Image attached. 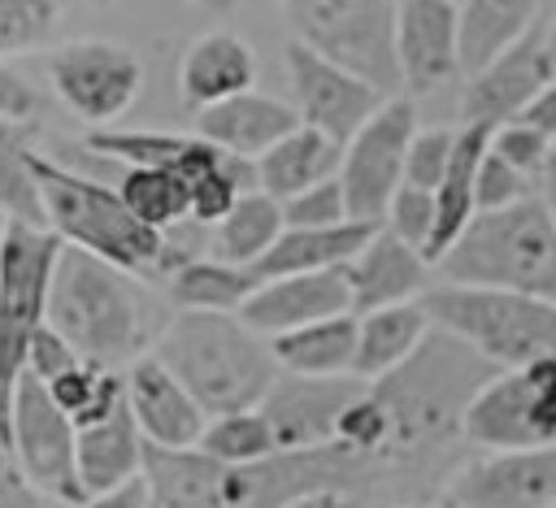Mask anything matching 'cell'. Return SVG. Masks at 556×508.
I'll return each instance as SVG.
<instances>
[{"label": "cell", "mask_w": 556, "mask_h": 508, "mask_svg": "<svg viewBox=\"0 0 556 508\" xmlns=\"http://www.w3.org/2000/svg\"><path fill=\"white\" fill-rule=\"evenodd\" d=\"M495 373L500 369L486 365L478 352H469L452 334L434 330L426 339V347L404 369H395L391 378L369 386L391 417L387 456L417 465L426 473H434L443 460H452L465 412H469L473 395Z\"/></svg>", "instance_id": "6da1fadb"}, {"label": "cell", "mask_w": 556, "mask_h": 508, "mask_svg": "<svg viewBox=\"0 0 556 508\" xmlns=\"http://www.w3.org/2000/svg\"><path fill=\"white\" fill-rule=\"evenodd\" d=\"M48 326L91 365L130 369L152 356L165 321H156V300L143 282L91 252L65 247L52 269Z\"/></svg>", "instance_id": "7a4b0ae2"}, {"label": "cell", "mask_w": 556, "mask_h": 508, "mask_svg": "<svg viewBox=\"0 0 556 508\" xmlns=\"http://www.w3.org/2000/svg\"><path fill=\"white\" fill-rule=\"evenodd\" d=\"M152 356L191 391L208 421L261 408L282 373L261 334H252L239 317L213 313H174Z\"/></svg>", "instance_id": "3957f363"}, {"label": "cell", "mask_w": 556, "mask_h": 508, "mask_svg": "<svg viewBox=\"0 0 556 508\" xmlns=\"http://www.w3.org/2000/svg\"><path fill=\"white\" fill-rule=\"evenodd\" d=\"M30 169H35V182H39V195H43V217H48V230L65 243V247H78V252H91L135 278L143 274H169L178 261L169 234H156L148 230L126 204L122 195L109 187V182H96L43 152L30 148Z\"/></svg>", "instance_id": "277c9868"}, {"label": "cell", "mask_w": 556, "mask_h": 508, "mask_svg": "<svg viewBox=\"0 0 556 508\" xmlns=\"http://www.w3.org/2000/svg\"><path fill=\"white\" fill-rule=\"evenodd\" d=\"M439 274L452 287L513 291L556 304V221L543 195L534 191L513 208L478 213L439 261Z\"/></svg>", "instance_id": "5b68a950"}, {"label": "cell", "mask_w": 556, "mask_h": 508, "mask_svg": "<svg viewBox=\"0 0 556 508\" xmlns=\"http://www.w3.org/2000/svg\"><path fill=\"white\" fill-rule=\"evenodd\" d=\"M421 308L434 330L452 334L500 373L556 365V304L547 300L439 282L421 295Z\"/></svg>", "instance_id": "8992f818"}, {"label": "cell", "mask_w": 556, "mask_h": 508, "mask_svg": "<svg viewBox=\"0 0 556 508\" xmlns=\"http://www.w3.org/2000/svg\"><path fill=\"white\" fill-rule=\"evenodd\" d=\"M291 39L313 48L321 61L348 69L352 78L369 82L387 100L400 96V52H395V22L400 4L382 0H291L278 4Z\"/></svg>", "instance_id": "52a82bcc"}, {"label": "cell", "mask_w": 556, "mask_h": 508, "mask_svg": "<svg viewBox=\"0 0 556 508\" xmlns=\"http://www.w3.org/2000/svg\"><path fill=\"white\" fill-rule=\"evenodd\" d=\"M61 256V239L52 230L13 226L0 243V447L9 452L13 430V395L26 378L30 343L48 326V291Z\"/></svg>", "instance_id": "ba28073f"}, {"label": "cell", "mask_w": 556, "mask_h": 508, "mask_svg": "<svg viewBox=\"0 0 556 508\" xmlns=\"http://www.w3.org/2000/svg\"><path fill=\"white\" fill-rule=\"evenodd\" d=\"M460 439L482 452L556 447V365L504 369L469 404Z\"/></svg>", "instance_id": "9c48e42d"}, {"label": "cell", "mask_w": 556, "mask_h": 508, "mask_svg": "<svg viewBox=\"0 0 556 508\" xmlns=\"http://www.w3.org/2000/svg\"><path fill=\"white\" fill-rule=\"evenodd\" d=\"M417 135V104L408 96H391L348 143L339 165V187L348 200V217L365 226H382L395 191L404 187L408 143Z\"/></svg>", "instance_id": "30bf717a"}, {"label": "cell", "mask_w": 556, "mask_h": 508, "mask_svg": "<svg viewBox=\"0 0 556 508\" xmlns=\"http://www.w3.org/2000/svg\"><path fill=\"white\" fill-rule=\"evenodd\" d=\"M48 82L56 100L91 130H109L139 96L143 65L113 39H65L48 52Z\"/></svg>", "instance_id": "8fae6325"}, {"label": "cell", "mask_w": 556, "mask_h": 508, "mask_svg": "<svg viewBox=\"0 0 556 508\" xmlns=\"http://www.w3.org/2000/svg\"><path fill=\"white\" fill-rule=\"evenodd\" d=\"M30 486L52 495L65 508H83L87 491L78 482V426L52 404L48 386L35 382L30 373L17 382L13 395V430H9V452H4Z\"/></svg>", "instance_id": "7c38bea8"}, {"label": "cell", "mask_w": 556, "mask_h": 508, "mask_svg": "<svg viewBox=\"0 0 556 508\" xmlns=\"http://www.w3.org/2000/svg\"><path fill=\"white\" fill-rule=\"evenodd\" d=\"M282 65H287V82H291V96H295L300 126L321 130L339 148L387 104L382 91H374L369 82L352 78L348 69L321 61L313 48H304L295 39L282 48Z\"/></svg>", "instance_id": "4fadbf2b"}, {"label": "cell", "mask_w": 556, "mask_h": 508, "mask_svg": "<svg viewBox=\"0 0 556 508\" xmlns=\"http://www.w3.org/2000/svg\"><path fill=\"white\" fill-rule=\"evenodd\" d=\"M556 504V447L539 452H482L460 460L443 486L439 508H552Z\"/></svg>", "instance_id": "5bb4252c"}, {"label": "cell", "mask_w": 556, "mask_h": 508, "mask_svg": "<svg viewBox=\"0 0 556 508\" xmlns=\"http://www.w3.org/2000/svg\"><path fill=\"white\" fill-rule=\"evenodd\" d=\"M365 391L369 386L356 382V378H291V373H278L261 412H265L282 456L321 452V447H334V430H339L343 408Z\"/></svg>", "instance_id": "9a60e30c"}, {"label": "cell", "mask_w": 556, "mask_h": 508, "mask_svg": "<svg viewBox=\"0 0 556 508\" xmlns=\"http://www.w3.org/2000/svg\"><path fill=\"white\" fill-rule=\"evenodd\" d=\"M543 26H547V17L517 48H508L495 65H486L473 78H465V91H460V126L500 130L508 122H521L530 113V104L552 87L547 56H543Z\"/></svg>", "instance_id": "2e32d148"}, {"label": "cell", "mask_w": 556, "mask_h": 508, "mask_svg": "<svg viewBox=\"0 0 556 508\" xmlns=\"http://www.w3.org/2000/svg\"><path fill=\"white\" fill-rule=\"evenodd\" d=\"M395 52L408 100L452 82L460 74V4L404 0L395 22Z\"/></svg>", "instance_id": "e0dca14e"}, {"label": "cell", "mask_w": 556, "mask_h": 508, "mask_svg": "<svg viewBox=\"0 0 556 508\" xmlns=\"http://www.w3.org/2000/svg\"><path fill=\"white\" fill-rule=\"evenodd\" d=\"M352 313V287H348V269H330V274H291V278H265L256 287V295L243 304L239 321L269 339H282L291 330L330 321V317H348Z\"/></svg>", "instance_id": "ac0fdd59"}, {"label": "cell", "mask_w": 556, "mask_h": 508, "mask_svg": "<svg viewBox=\"0 0 556 508\" xmlns=\"http://www.w3.org/2000/svg\"><path fill=\"white\" fill-rule=\"evenodd\" d=\"M126 408L143 443L156 452H195L208 426L204 408L156 356H143L126 369Z\"/></svg>", "instance_id": "d6986e66"}, {"label": "cell", "mask_w": 556, "mask_h": 508, "mask_svg": "<svg viewBox=\"0 0 556 508\" xmlns=\"http://www.w3.org/2000/svg\"><path fill=\"white\" fill-rule=\"evenodd\" d=\"M348 287L356 317L395 304H417L430 291V261L378 226L374 239L361 247V256L348 265Z\"/></svg>", "instance_id": "ffe728a7"}, {"label": "cell", "mask_w": 556, "mask_h": 508, "mask_svg": "<svg viewBox=\"0 0 556 508\" xmlns=\"http://www.w3.org/2000/svg\"><path fill=\"white\" fill-rule=\"evenodd\" d=\"M300 126V113L295 104L269 96V91H243L226 104H213L195 117V135L213 148H222L226 156H239V161H261L269 148H278L291 130Z\"/></svg>", "instance_id": "44dd1931"}, {"label": "cell", "mask_w": 556, "mask_h": 508, "mask_svg": "<svg viewBox=\"0 0 556 508\" xmlns=\"http://www.w3.org/2000/svg\"><path fill=\"white\" fill-rule=\"evenodd\" d=\"M252 82H256V52L235 30L195 35L178 61V91H182V104H191L195 113L252 91Z\"/></svg>", "instance_id": "7402d4cb"}, {"label": "cell", "mask_w": 556, "mask_h": 508, "mask_svg": "<svg viewBox=\"0 0 556 508\" xmlns=\"http://www.w3.org/2000/svg\"><path fill=\"white\" fill-rule=\"evenodd\" d=\"M434 334L421 300L417 304H395V308H378L356 317V360H352V378L374 386L382 378H391L395 369H404L426 339Z\"/></svg>", "instance_id": "603a6c76"}, {"label": "cell", "mask_w": 556, "mask_h": 508, "mask_svg": "<svg viewBox=\"0 0 556 508\" xmlns=\"http://www.w3.org/2000/svg\"><path fill=\"white\" fill-rule=\"evenodd\" d=\"M143 456H148V443H143L126 404L113 417H104L100 426L78 430V482H83L87 499L139 482Z\"/></svg>", "instance_id": "cb8c5ba5"}, {"label": "cell", "mask_w": 556, "mask_h": 508, "mask_svg": "<svg viewBox=\"0 0 556 508\" xmlns=\"http://www.w3.org/2000/svg\"><path fill=\"white\" fill-rule=\"evenodd\" d=\"M543 17H547V4H534V0H469V4H460V74L473 78L486 65H495Z\"/></svg>", "instance_id": "d4e9b609"}, {"label": "cell", "mask_w": 556, "mask_h": 508, "mask_svg": "<svg viewBox=\"0 0 556 508\" xmlns=\"http://www.w3.org/2000/svg\"><path fill=\"white\" fill-rule=\"evenodd\" d=\"M339 165H343V148H339L334 139H326V135L313 130V126H295L278 148H269V152L256 161V187H261L269 200L287 204V200H295L300 191L339 178Z\"/></svg>", "instance_id": "484cf974"}, {"label": "cell", "mask_w": 556, "mask_h": 508, "mask_svg": "<svg viewBox=\"0 0 556 508\" xmlns=\"http://www.w3.org/2000/svg\"><path fill=\"white\" fill-rule=\"evenodd\" d=\"M261 274L243 265H226L213 256H187L165 274V300L178 313H213V317H239L243 304L256 295Z\"/></svg>", "instance_id": "4316f807"}, {"label": "cell", "mask_w": 556, "mask_h": 508, "mask_svg": "<svg viewBox=\"0 0 556 508\" xmlns=\"http://www.w3.org/2000/svg\"><path fill=\"white\" fill-rule=\"evenodd\" d=\"M378 226L365 221H343V226H321V230H282V239L274 243V252L256 265L261 282L265 278H291V274H330V269H348L361 247L374 239Z\"/></svg>", "instance_id": "83f0119b"}, {"label": "cell", "mask_w": 556, "mask_h": 508, "mask_svg": "<svg viewBox=\"0 0 556 508\" xmlns=\"http://www.w3.org/2000/svg\"><path fill=\"white\" fill-rule=\"evenodd\" d=\"M269 352L291 378H352L356 360V313L330 317L282 339H269Z\"/></svg>", "instance_id": "f1b7e54d"}, {"label": "cell", "mask_w": 556, "mask_h": 508, "mask_svg": "<svg viewBox=\"0 0 556 508\" xmlns=\"http://www.w3.org/2000/svg\"><path fill=\"white\" fill-rule=\"evenodd\" d=\"M287 221H282V204L269 200L265 191H248L213 230H208V256L226 261V265H243L256 269L274 243L282 239Z\"/></svg>", "instance_id": "f546056e"}, {"label": "cell", "mask_w": 556, "mask_h": 508, "mask_svg": "<svg viewBox=\"0 0 556 508\" xmlns=\"http://www.w3.org/2000/svg\"><path fill=\"white\" fill-rule=\"evenodd\" d=\"M113 191L156 234H169L174 226L191 221V195H187V182L174 169H135V165H122Z\"/></svg>", "instance_id": "4dcf8cb0"}, {"label": "cell", "mask_w": 556, "mask_h": 508, "mask_svg": "<svg viewBox=\"0 0 556 508\" xmlns=\"http://www.w3.org/2000/svg\"><path fill=\"white\" fill-rule=\"evenodd\" d=\"M195 452L208 456V460H217V465H230V469H243V465H261V460L282 456L278 452V439H274V430H269V421H265L261 408L213 417L204 426V439H200Z\"/></svg>", "instance_id": "1f68e13d"}, {"label": "cell", "mask_w": 556, "mask_h": 508, "mask_svg": "<svg viewBox=\"0 0 556 508\" xmlns=\"http://www.w3.org/2000/svg\"><path fill=\"white\" fill-rule=\"evenodd\" d=\"M0 213L13 226L48 230L43 195L30 169V143L22 139V126H4V122H0Z\"/></svg>", "instance_id": "d6a6232c"}, {"label": "cell", "mask_w": 556, "mask_h": 508, "mask_svg": "<svg viewBox=\"0 0 556 508\" xmlns=\"http://www.w3.org/2000/svg\"><path fill=\"white\" fill-rule=\"evenodd\" d=\"M195 135H169V130H87V148L100 156H113L135 169H178L191 152Z\"/></svg>", "instance_id": "836d02e7"}, {"label": "cell", "mask_w": 556, "mask_h": 508, "mask_svg": "<svg viewBox=\"0 0 556 508\" xmlns=\"http://www.w3.org/2000/svg\"><path fill=\"white\" fill-rule=\"evenodd\" d=\"M61 13L56 0H0V61L48 43Z\"/></svg>", "instance_id": "e575fe53"}, {"label": "cell", "mask_w": 556, "mask_h": 508, "mask_svg": "<svg viewBox=\"0 0 556 508\" xmlns=\"http://www.w3.org/2000/svg\"><path fill=\"white\" fill-rule=\"evenodd\" d=\"M387 443H391V417L382 408V399L374 391L356 395L343 417H339V430H334V447L352 452V456H387ZM395 460V456H391ZM417 469V465H413Z\"/></svg>", "instance_id": "d590c367"}, {"label": "cell", "mask_w": 556, "mask_h": 508, "mask_svg": "<svg viewBox=\"0 0 556 508\" xmlns=\"http://www.w3.org/2000/svg\"><path fill=\"white\" fill-rule=\"evenodd\" d=\"M491 156H500L508 169H517L521 178H530L539 187V178L547 174L552 156H556V143L534 130L530 122H508L500 130H491Z\"/></svg>", "instance_id": "8d00e7d4"}, {"label": "cell", "mask_w": 556, "mask_h": 508, "mask_svg": "<svg viewBox=\"0 0 556 508\" xmlns=\"http://www.w3.org/2000/svg\"><path fill=\"white\" fill-rule=\"evenodd\" d=\"M452 152H456V126H417L404 161V182L421 191H439L452 165Z\"/></svg>", "instance_id": "74e56055"}, {"label": "cell", "mask_w": 556, "mask_h": 508, "mask_svg": "<svg viewBox=\"0 0 556 508\" xmlns=\"http://www.w3.org/2000/svg\"><path fill=\"white\" fill-rule=\"evenodd\" d=\"M382 230H391L395 239H404L408 247H417L426 256L430 247V234H434V191H421V187H400L387 217H382Z\"/></svg>", "instance_id": "f35d334b"}, {"label": "cell", "mask_w": 556, "mask_h": 508, "mask_svg": "<svg viewBox=\"0 0 556 508\" xmlns=\"http://www.w3.org/2000/svg\"><path fill=\"white\" fill-rule=\"evenodd\" d=\"M282 221H287L291 230H321V226H343V221H352L339 178H330V182H321V187H308V191H300L295 200H287V204H282Z\"/></svg>", "instance_id": "ab89813d"}, {"label": "cell", "mask_w": 556, "mask_h": 508, "mask_svg": "<svg viewBox=\"0 0 556 508\" xmlns=\"http://www.w3.org/2000/svg\"><path fill=\"white\" fill-rule=\"evenodd\" d=\"M539 187L530 182V178H521L517 169H508L500 156H491V148H486V156H482V165H478V182H473V200H478V213H500V208H513V204H521V200H530Z\"/></svg>", "instance_id": "60d3db41"}, {"label": "cell", "mask_w": 556, "mask_h": 508, "mask_svg": "<svg viewBox=\"0 0 556 508\" xmlns=\"http://www.w3.org/2000/svg\"><path fill=\"white\" fill-rule=\"evenodd\" d=\"M83 356L52 330V326H43L39 334H35V343H30V360H26V373L35 378V382H52V378H61L65 369H74Z\"/></svg>", "instance_id": "b9f144b4"}, {"label": "cell", "mask_w": 556, "mask_h": 508, "mask_svg": "<svg viewBox=\"0 0 556 508\" xmlns=\"http://www.w3.org/2000/svg\"><path fill=\"white\" fill-rule=\"evenodd\" d=\"M35 109H39L35 87H30L17 69H9V65L0 61V122H4V126H26V122L35 117Z\"/></svg>", "instance_id": "7bdbcfd3"}, {"label": "cell", "mask_w": 556, "mask_h": 508, "mask_svg": "<svg viewBox=\"0 0 556 508\" xmlns=\"http://www.w3.org/2000/svg\"><path fill=\"white\" fill-rule=\"evenodd\" d=\"M0 508H65V504H56L39 486H30L26 473L9 456H0Z\"/></svg>", "instance_id": "ee69618b"}, {"label": "cell", "mask_w": 556, "mask_h": 508, "mask_svg": "<svg viewBox=\"0 0 556 508\" xmlns=\"http://www.w3.org/2000/svg\"><path fill=\"white\" fill-rule=\"evenodd\" d=\"M83 508H148V482L139 478V482H130V486H122V491H109V495L87 499Z\"/></svg>", "instance_id": "f6af8a7d"}, {"label": "cell", "mask_w": 556, "mask_h": 508, "mask_svg": "<svg viewBox=\"0 0 556 508\" xmlns=\"http://www.w3.org/2000/svg\"><path fill=\"white\" fill-rule=\"evenodd\" d=\"M521 122H530L534 130H543V135L556 143V82H552V87L530 104V113H526Z\"/></svg>", "instance_id": "bcb514c9"}, {"label": "cell", "mask_w": 556, "mask_h": 508, "mask_svg": "<svg viewBox=\"0 0 556 508\" xmlns=\"http://www.w3.org/2000/svg\"><path fill=\"white\" fill-rule=\"evenodd\" d=\"M287 508H361V504L348 491H308V495L291 499Z\"/></svg>", "instance_id": "7dc6e473"}, {"label": "cell", "mask_w": 556, "mask_h": 508, "mask_svg": "<svg viewBox=\"0 0 556 508\" xmlns=\"http://www.w3.org/2000/svg\"><path fill=\"white\" fill-rule=\"evenodd\" d=\"M543 56H547V74L556 82V9L547 13V26H543Z\"/></svg>", "instance_id": "c3c4849f"}, {"label": "cell", "mask_w": 556, "mask_h": 508, "mask_svg": "<svg viewBox=\"0 0 556 508\" xmlns=\"http://www.w3.org/2000/svg\"><path fill=\"white\" fill-rule=\"evenodd\" d=\"M539 195H543V204H547V213H552V221H556V156H552L547 174L539 178Z\"/></svg>", "instance_id": "681fc988"}, {"label": "cell", "mask_w": 556, "mask_h": 508, "mask_svg": "<svg viewBox=\"0 0 556 508\" xmlns=\"http://www.w3.org/2000/svg\"><path fill=\"white\" fill-rule=\"evenodd\" d=\"M4 230H9V217L0 213V243H4Z\"/></svg>", "instance_id": "f907efd6"}, {"label": "cell", "mask_w": 556, "mask_h": 508, "mask_svg": "<svg viewBox=\"0 0 556 508\" xmlns=\"http://www.w3.org/2000/svg\"><path fill=\"white\" fill-rule=\"evenodd\" d=\"M400 508H439V504H400Z\"/></svg>", "instance_id": "816d5d0a"}, {"label": "cell", "mask_w": 556, "mask_h": 508, "mask_svg": "<svg viewBox=\"0 0 556 508\" xmlns=\"http://www.w3.org/2000/svg\"><path fill=\"white\" fill-rule=\"evenodd\" d=\"M0 456H4V447H0Z\"/></svg>", "instance_id": "f5cc1de1"}, {"label": "cell", "mask_w": 556, "mask_h": 508, "mask_svg": "<svg viewBox=\"0 0 556 508\" xmlns=\"http://www.w3.org/2000/svg\"><path fill=\"white\" fill-rule=\"evenodd\" d=\"M552 508H556V504H552Z\"/></svg>", "instance_id": "db71d44e"}]
</instances>
